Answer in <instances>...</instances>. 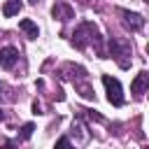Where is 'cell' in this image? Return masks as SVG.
Here are the masks:
<instances>
[{
	"label": "cell",
	"mask_w": 149,
	"mask_h": 149,
	"mask_svg": "<svg viewBox=\"0 0 149 149\" xmlns=\"http://www.w3.org/2000/svg\"><path fill=\"white\" fill-rule=\"evenodd\" d=\"M95 47V54L100 58H105V51H102V35L98 30V26L93 21H84L77 26V30L72 33V47L77 49H86V47Z\"/></svg>",
	"instance_id": "6da1fadb"
},
{
	"label": "cell",
	"mask_w": 149,
	"mask_h": 149,
	"mask_svg": "<svg viewBox=\"0 0 149 149\" xmlns=\"http://www.w3.org/2000/svg\"><path fill=\"white\" fill-rule=\"evenodd\" d=\"M102 84L107 88V100L114 105V107H121L123 105V91H121V84L119 79L109 77V74H102Z\"/></svg>",
	"instance_id": "7a4b0ae2"
},
{
	"label": "cell",
	"mask_w": 149,
	"mask_h": 149,
	"mask_svg": "<svg viewBox=\"0 0 149 149\" xmlns=\"http://www.w3.org/2000/svg\"><path fill=\"white\" fill-rule=\"evenodd\" d=\"M109 54L116 58V63H119L121 68H128V58H126V56H130V44L112 37V40H109Z\"/></svg>",
	"instance_id": "3957f363"
},
{
	"label": "cell",
	"mask_w": 149,
	"mask_h": 149,
	"mask_svg": "<svg viewBox=\"0 0 149 149\" xmlns=\"http://www.w3.org/2000/svg\"><path fill=\"white\" fill-rule=\"evenodd\" d=\"M119 14L123 16L126 28H130V30H142L144 28V16L142 14H135V12H128V9H121Z\"/></svg>",
	"instance_id": "277c9868"
},
{
	"label": "cell",
	"mask_w": 149,
	"mask_h": 149,
	"mask_svg": "<svg viewBox=\"0 0 149 149\" xmlns=\"http://www.w3.org/2000/svg\"><path fill=\"white\" fill-rule=\"evenodd\" d=\"M16 61H19V49H14V47L0 49V65H2L5 70H12V68L16 65Z\"/></svg>",
	"instance_id": "5b68a950"
},
{
	"label": "cell",
	"mask_w": 149,
	"mask_h": 149,
	"mask_svg": "<svg viewBox=\"0 0 149 149\" xmlns=\"http://www.w3.org/2000/svg\"><path fill=\"white\" fill-rule=\"evenodd\" d=\"M51 16L58 19V21H70V19L74 16V9H72L68 2H56V5L51 7Z\"/></svg>",
	"instance_id": "8992f818"
},
{
	"label": "cell",
	"mask_w": 149,
	"mask_h": 149,
	"mask_svg": "<svg viewBox=\"0 0 149 149\" xmlns=\"http://www.w3.org/2000/svg\"><path fill=\"white\" fill-rule=\"evenodd\" d=\"M147 86H149V74L142 70L140 74H135V79L130 81V91L135 93V95H142L144 91H147Z\"/></svg>",
	"instance_id": "52a82bcc"
},
{
	"label": "cell",
	"mask_w": 149,
	"mask_h": 149,
	"mask_svg": "<svg viewBox=\"0 0 149 149\" xmlns=\"http://www.w3.org/2000/svg\"><path fill=\"white\" fill-rule=\"evenodd\" d=\"M19 28H21L30 40H37V35H40V30H37L35 21H30V19H21V21H19Z\"/></svg>",
	"instance_id": "ba28073f"
},
{
	"label": "cell",
	"mask_w": 149,
	"mask_h": 149,
	"mask_svg": "<svg viewBox=\"0 0 149 149\" xmlns=\"http://www.w3.org/2000/svg\"><path fill=\"white\" fill-rule=\"evenodd\" d=\"M21 7H23V5H21V0H7V2H5V7H2V14H5V16H14V14H19V12H21Z\"/></svg>",
	"instance_id": "9c48e42d"
},
{
	"label": "cell",
	"mask_w": 149,
	"mask_h": 149,
	"mask_svg": "<svg viewBox=\"0 0 149 149\" xmlns=\"http://www.w3.org/2000/svg\"><path fill=\"white\" fill-rule=\"evenodd\" d=\"M33 130H35L33 123H23V126H21V133H19V140H28V137L33 135Z\"/></svg>",
	"instance_id": "30bf717a"
},
{
	"label": "cell",
	"mask_w": 149,
	"mask_h": 149,
	"mask_svg": "<svg viewBox=\"0 0 149 149\" xmlns=\"http://www.w3.org/2000/svg\"><path fill=\"white\" fill-rule=\"evenodd\" d=\"M68 144H70L68 137H58V140H56V147H68Z\"/></svg>",
	"instance_id": "8fae6325"
},
{
	"label": "cell",
	"mask_w": 149,
	"mask_h": 149,
	"mask_svg": "<svg viewBox=\"0 0 149 149\" xmlns=\"http://www.w3.org/2000/svg\"><path fill=\"white\" fill-rule=\"evenodd\" d=\"M33 112H35V114H42V107H40V102H33Z\"/></svg>",
	"instance_id": "7c38bea8"
},
{
	"label": "cell",
	"mask_w": 149,
	"mask_h": 149,
	"mask_svg": "<svg viewBox=\"0 0 149 149\" xmlns=\"http://www.w3.org/2000/svg\"><path fill=\"white\" fill-rule=\"evenodd\" d=\"M37 2H40V0H30V5H37Z\"/></svg>",
	"instance_id": "4fadbf2b"
},
{
	"label": "cell",
	"mask_w": 149,
	"mask_h": 149,
	"mask_svg": "<svg viewBox=\"0 0 149 149\" xmlns=\"http://www.w3.org/2000/svg\"><path fill=\"white\" fill-rule=\"evenodd\" d=\"M0 121H2V109H0Z\"/></svg>",
	"instance_id": "5bb4252c"
}]
</instances>
